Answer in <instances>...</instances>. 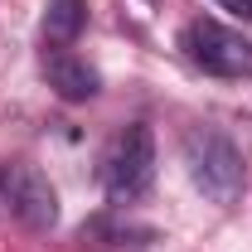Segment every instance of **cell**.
<instances>
[{
    "label": "cell",
    "instance_id": "7a4b0ae2",
    "mask_svg": "<svg viewBox=\"0 0 252 252\" xmlns=\"http://www.w3.org/2000/svg\"><path fill=\"white\" fill-rule=\"evenodd\" d=\"M102 185L117 204H131L156 185V131L146 122H131L117 131L112 151L102 160Z\"/></svg>",
    "mask_w": 252,
    "mask_h": 252
},
{
    "label": "cell",
    "instance_id": "3957f363",
    "mask_svg": "<svg viewBox=\"0 0 252 252\" xmlns=\"http://www.w3.org/2000/svg\"><path fill=\"white\" fill-rule=\"evenodd\" d=\"M0 199H5L10 219L30 233H49L59 223V194H54L49 175L39 165H25V160L5 165L0 170Z\"/></svg>",
    "mask_w": 252,
    "mask_h": 252
},
{
    "label": "cell",
    "instance_id": "8992f818",
    "mask_svg": "<svg viewBox=\"0 0 252 252\" xmlns=\"http://www.w3.org/2000/svg\"><path fill=\"white\" fill-rule=\"evenodd\" d=\"M88 25V5L83 0H49V10H44V34L54 39V44H73L78 34Z\"/></svg>",
    "mask_w": 252,
    "mask_h": 252
},
{
    "label": "cell",
    "instance_id": "5b68a950",
    "mask_svg": "<svg viewBox=\"0 0 252 252\" xmlns=\"http://www.w3.org/2000/svg\"><path fill=\"white\" fill-rule=\"evenodd\" d=\"M44 73H49V88H54L63 102H88V97H97V88H102V78H97L93 63L73 59V54H63V49H54V54L44 59Z\"/></svg>",
    "mask_w": 252,
    "mask_h": 252
},
{
    "label": "cell",
    "instance_id": "6da1fadb",
    "mask_svg": "<svg viewBox=\"0 0 252 252\" xmlns=\"http://www.w3.org/2000/svg\"><path fill=\"white\" fill-rule=\"evenodd\" d=\"M185 170L194 189L219 204V209H233L248 189V165H243V151L223 136L219 126H189L185 131Z\"/></svg>",
    "mask_w": 252,
    "mask_h": 252
},
{
    "label": "cell",
    "instance_id": "52a82bcc",
    "mask_svg": "<svg viewBox=\"0 0 252 252\" xmlns=\"http://www.w3.org/2000/svg\"><path fill=\"white\" fill-rule=\"evenodd\" d=\"M219 10L238 15V20H252V0H219Z\"/></svg>",
    "mask_w": 252,
    "mask_h": 252
},
{
    "label": "cell",
    "instance_id": "277c9868",
    "mask_svg": "<svg viewBox=\"0 0 252 252\" xmlns=\"http://www.w3.org/2000/svg\"><path fill=\"white\" fill-rule=\"evenodd\" d=\"M185 54L214 78H252V39L219 20H194L185 30Z\"/></svg>",
    "mask_w": 252,
    "mask_h": 252
}]
</instances>
